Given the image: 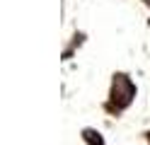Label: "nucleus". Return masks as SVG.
Returning a JSON list of instances; mask_svg holds the SVG:
<instances>
[{
  "label": "nucleus",
  "instance_id": "1",
  "mask_svg": "<svg viewBox=\"0 0 150 145\" xmlns=\"http://www.w3.org/2000/svg\"><path fill=\"white\" fill-rule=\"evenodd\" d=\"M85 138H87L92 145H104V143H102V138H99V133H95V131H85Z\"/></svg>",
  "mask_w": 150,
  "mask_h": 145
}]
</instances>
